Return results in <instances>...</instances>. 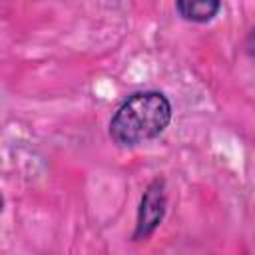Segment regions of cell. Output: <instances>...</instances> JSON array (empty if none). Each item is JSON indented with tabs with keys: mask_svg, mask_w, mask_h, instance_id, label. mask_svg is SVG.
<instances>
[{
	"mask_svg": "<svg viewBox=\"0 0 255 255\" xmlns=\"http://www.w3.org/2000/svg\"><path fill=\"white\" fill-rule=\"evenodd\" d=\"M171 104L157 90L131 94L110 120V137L120 147H135L155 139L171 122Z\"/></svg>",
	"mask_w": 255,
	"mask_h": 255,
	"instance_id": "cell-1",
	"label": "cell"
},
{
	"mask_svg": "<svg viewBox=\"0 0 255 255\" xmlns=\"http://www.w3.org/2000/svg\"><path fill=\"white\" fill-rule=\"evenodd\" d=\"M167 211V191H165V179L155 177L145 187L139 207H137V219L131 239L133 241H147L153 231L161 225Z\"/></svg>",
	"mask_w": 255,
	"mask_h": 255,
	"instance_id": "cell-2",
	"label": "cell"
},
{
	"mask_svg": "<svg viewBox=\"0 0 255 255\" xmlns=\"http://www.w3.org/2000/svg\"><path fill=\"white\" fill-rule=\"evenodd\" d=\"M221 8V0H175V10L185 22L207 24Z\"/></svg>",
	"mask_w": 255,
	"mask_h": 255,
	"instance_id": "cell-3",
	"label": "cell"
},
{
	"mask_svg": "<svg viewBox=\"0 0 255 255\" xmlns=\"http://www.w3.org/2000/svg\"><path fill=\"white\" fill-rule=\"evenodd\" d=\"M243 46H245V52L255 60V28L247 34V38H245V44H243Z\"/></svg>",
	"mask_w": 255,
	"mask_h": 255,
	"instance_id": "cell-4",
	"label": "cell"
}]
</instances>
